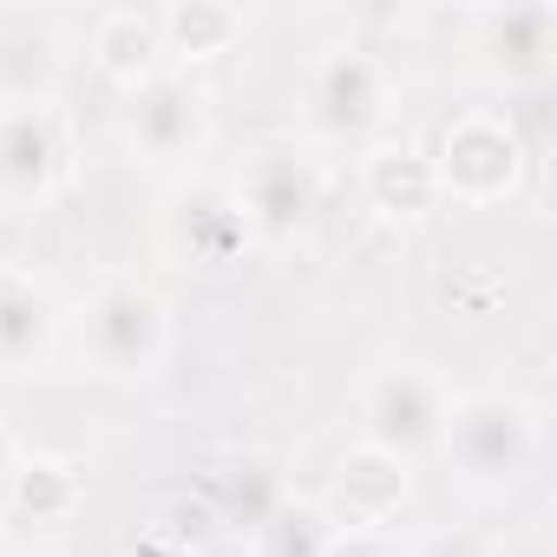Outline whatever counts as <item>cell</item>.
<instances>
[{
    "instance_id": "obj_7",
    "label": "cell",
    "mask_w": 557,
    "mask_h": 557,
    "mask_svg": "<svg viewBox=\"0 0 557 557\" xmlns=\"http://www.w3.org/2000/svg\"><path fill=\"white\" fill-rule=\"evenodd\" d=\"M230 190L256 243H296L322 216V151H309L302 138H269L243 158Z\"/></svg>"
},
{
    "instance_id": "obj_14",
    "label": "cell",
    "mask_w": 557,
    "mask_h": 557,
    "mask_svg": "<svg viewBox=\"0 0 557 557\" xmlns=\"http://www.w3.org/2000/svg\"><path fill=\"white\" fill-rule=\"evenodd\" d=\"M79 505H86V466H79L73 453H40V446H27L21 466H14V485H8L0 518L60 531V524L79 518Z\"/></svg>"
},
{
    "instance_id": "obj_17",
    "label": "cell",
    "mask_w": 557,
    "mask_h": 557,
    "mask_svg": "<svg viewBox=\"0 0 557 557\" xmlns=\"http://www.w3.org/2000/svg\"><path fill=\"white\" fill-rule=\"evenodd\" d=\"M289 492L275 485V472L262 466V459H236V466H223L216 472V511L230 518V524H243L249 537L275 518V505H283Z\"/></svg>"
},
{
    "instance_id": "obj_16",
    "label": "cell",
    "mask_w": 557,
    "mask_h": 557,
    "mask_svg": "<svg viewBox=\"0 0 557 557\" xmlns=\"http://www.w3.org/2000/svg\"><path fill=\"white\" fill-rule=\"evenodd\" d=\"M92 60H99V73H106L119 92H132L138 79L164 73L158 14H151V8H106V14L92 21Z\"/></svg>"
},
{
    "instance_id": "obj_10",
    "label": "cell",
    "mask_w": 557,
    "mask_h": 557,
    "mask_svg": "<svg viewBox=\"0 0 557 557\" xmlns=\"http://www.w3.org/2000/svg\"><path fill=\"white\" fill-rule=\"evenodd\" d=\"M407 505H413V466L381 453V446H368V440H355L335 459V472H329V485L315 498V511L335 531H361V537H381Z\"/></svg>"
},
{
    "instance_id": "obj_11",
    "label": "cell",
    "mask_w": 557,
    "mask_h": 557,
    "mask_svg": "<svg viewBox=\"0 0 557 557\" xmlns=\"http://www.w3.org/2000/svg\"><path fill=\"white\" fill-rule=\"evenodd\" d=\"M472 34V66L498 86H544L557 66V8L524 0V8H472L466 14Z\"/></svg>"
},
{
    "instance_id": "obj_2",
    "label": "cell",
    "mask_w": 557,
    "mask_h": 557,
    "mask_svg": "<svg viewBox=\"0 0 557 557\" xmlns=\"http://www.w3.org/2000/svg\"><path fill=\"white\" fill-rule=\"evenodd\" d=\"M440 453H446V466L459 472L466 492L505 498V492H518L531 479V466L544 453V413H537V400H524L511 387L459 394L453 413H446Z\"/></svg>"
},
{
    "instance_id": "obj_3",
    "label": "cell",
    "mask_w": 557,
    "mask_h": 557,
    "mask_svg": "<svg viewBox=\"0 0 557 557\" xmlns=\"http://www.w3.org/2000/svg\"><path fill=\"white\" fill-rule=\"evenodd\" d=\"M73 335H79V361L99 381H151L171 361V342H177L171 302L151 283H138V275H106L79 302Z\"/></svg>"
},
{
    "instance_id": "obj_15",
    "label": "cell",
    "mask_w": 557,
    "mask_h": 557,
    "mask_svg": "<svg viewBox=\"0 0 557 557\" xmlns=\"http://www.w3.org/2000/svg\"><path fill=\"white\" fill-rule=\"evenodd\" d=\"M236 40H243V8H230V0H171V8H158V47H164V66L177 73L223 60Z\"/></svg>"
},
{
    "instance_id": "obj_4",
    "label": "cell",
    "mask_w": 557,
    "mask_h": 557,
    "mask_svg": "<svg viewBox=\"0 0 557 557\" xmlns=\"http://www.w3.org/2000/svg\"><path fill=\"white\" fill-rule=\"evenodd\" d=\"M119 132H125V151L145 164V171H164V177H190L203 171L210 145H216V106L203 92L197 73H151L125 92V112H119Z\"/></svg>"
},
{
    "instance_id": "obj_12",
    "label": "cell",
    "mask_w": 557,
    "mask_h": 557,
    "mask_svg": "<svg viewBox=\"0 0 557 557\" xmlns=\"http://www.w3.org/2000/svg\"><path fill=\"white\" fill-rule=\"evenodd\" d=\"M66 309L53 283L27 262H0V381H27L60 355Z\"/></svg>"
},
{
    "instance_id": "obj_18",
    "label": "cell",
    "mask_w": 557,
    "mask_h": 557,
    "mask_svg": "<svg viewBox=\"0 0 557 557\" xmlns=\"http://www.w3.org/2000/svg\"><path fill=\"white\" fill-rule=\"evenodd\" d=\"M329 544H335V524L315 505H296V498H283V505H275V518L256 531V550L262 557H329Z\"/></svg>"
},
{
    "instance_id": "obj_9",
    "label": "cell",
    "mask_w": 557,
    "mask_h": 557,
    "mask_svg": "<svg viewBox=\"0 0 557 557\" xmlns=\"http://www.w3.org/2000/svg\"><path fill=\"white\" fill-rule=\"evenodd\" d=\"M73 177L66 119L47 99H0V203L47 210Z\"/></svg>"
},
{
    "instance_id": "obj_13",
    "label": "cell",
    "mask_w": 557,
    "mask_h": 557,
    "mask_svg": "<svg viewBox=\"0 0 557 557\" xmlns=\"http://www.w3.org/2000/svg\"><path fill=\"white\" fill-rule=\"evenodd\" d=\"M355 190H361L368 216H381L394 230H413V223H426L446 203L440 177H433V158L413 138H374L361 151V164H355Z\"/></svg>"
},
{
    "instance_id": "obj_20",
    "label": "cell",
    "mask_w": 557,
    "mask_h": 557,
    "mask_svg": "<svg viewBox=\"0 0 557 557\" xmlns=\"http://www.w3.org/2000/svg\"><path fill=\"white\" fill-rule=\"evenodd\" d=\"M426 557H492V544H479V537L453 531V537H433V544H426Z\"/></svg>"
},
{
    "instance_id": "obj_6",
    "label": "cell",
    "mask_w": 557,
    "mask_h": 557,
    "mask_svg": "<svg viewBox=\"0 0 557 557\" xmlns=\"http://www.w3.org/2000/svg\"><path fill=\"white\" fill-rule=\"evenodd\" d=\"M426 158H433L440 197L466 203V210H492V203L518 197L524 171H531V145H524L518 119L498 112V106H472V112L446 119V132Z\"/></svg>"
},
{
    "instance_id": "obj_19",
    "label": "cell",
    "mask_w": 557,
    "mask_h": 557,
    "mask_svg": "<svg viewBox=\"0 0 557 557\" xmlns=\"http://www.w3.org/2000/svg\"><path fill=\"white\" fill-rule=\"evenodd\" d=\"M21 433L8 426V420H0V505H8V485H14V466H21Z\"/></svg>"
},
{
    "instance_id": "obj_1",
    "label": "cell",
    "mask_w": 557,
    "mask_h": 557,
    "mask_svg": "<svg viewBox=\"0 0 557 557\" xmlns=\"http://www.w3.org/2000/svg\"><path fill=\"white\" fill-rule=\"evenodd\" d=\"M394 119V73L368 40H322L302 73V145L368 151Z\"/></svg>"
},
{
    "instance_id": "obj_5",
    "label": "cell",
    "mask_w": 557,
    "mask_h": 557,
    "mask_svg": "<svg viewBox=\"0 0 557 557\" xmlns=\"http://www.w3.org/2000/svg\"><path fill=\"white\" fill-rule=\"evenodd\" d=\"M453 381L420 361V355H387L368 368L361 394H355V413H361V440L394 453V459H420V453H440V433H446V413H453Z\"/></svg>"
},
{
    "instance_id": "obj_8",
    "label": "cell",
    "mask_w": 557,
    "mask_h": 557,
    "mask_svg": "<svg viewBox=\"0 0 557 557\" xmlns=\"http://www.w3.org/2000/svg\"><path fill=\"white\" fill-rule=\"evenodd\" d=\"M158 249L177 269H230L256 249V236H249V216H243L236 190L223 177L190 171V177H171V190H164Z\"/></svg>"
}]
</instances>
